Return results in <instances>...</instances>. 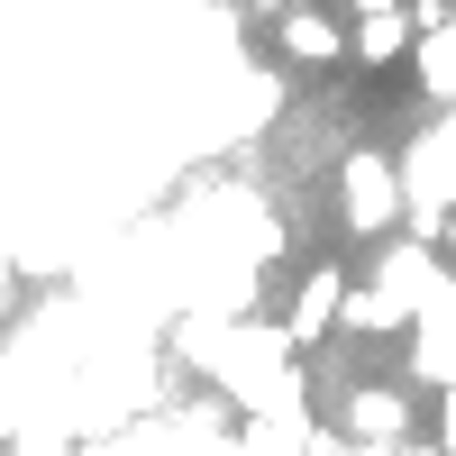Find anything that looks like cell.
Returning a JSON list of instances; mask_svg holds the SVG:
<instances>
[{"label":"cell","mask_w":456,"mask_h":456,"mask_svg":"<svg viewBox=\"0 0 456 456\" xmlns=\"http://www.w3.org/2000/svg\"><path fill=\"white\" fill-rule=\"evenodd\" d=\"M347 228L356 238H393L402 228V174L374 146H347Z\"/></svg>","instance_id":"cell-1"},{"label":"cell","mask_w":456,"mask_h":456,"mask_svg":"<svg viewBox=\"0 0 456 456\" xmlns=\"http://www.w3.org/2000/svg\"><path fill=\"white\" fill-rule=\"evenodd\" d=\"M347 429L356 447H411V393L402 384H365V393H347Z\"/></svg>","instance_id":"cell-2"},{"label":"cell","mask_w":456,"mask_h":456,"mask_svg":"<svg viewBox=\"0 0 456 456\" xmlns=\"http://www.w3.org/2000/svg\"><path fill=\"white\" fill-rule=\"evenodd\" d=\"M274 37H283L292 64H347V28H338L329 10H301V0H292V10L274 19Z\"/></svg>","instance_id":"cell-3"},{"label":"cell","mask_w":456,"mask_h":456,"mask_svg":"<svg viewBox=\"0 0 456 456\" xmlns=\"http://www.w3.org/2000/svg\"><path fill=\"white\" fill-rule=\"evenodd\" d=\"M338 311H347V274H338V265H320L311 283H301V301H292V347H320V338L338 329Z\"/></svg>","instance_id":"cell-4"},{"label":"cell","mask_w":456,"mask_h":456,"mask_svg":"<svg viewBox=\"0 0 456 456\" xmlns=\"http://www.w3.org/2000/svg\"><path fill=\"white\" fill-rule=\"evenodd\" d=\"M411 37H420V28H411V10H365V19H356V37H347V55L384 73V64H402V55H411Z\"/></svg>","instance_id":"cell-5"},{"label":"cell","mask_w":456,"mask_h":456,"mask_svg":"<svg viewBox=\"0 0 456 456\" xmlns=\"http://www.w3.org/2000/svg\"><path fill=\"white\" fill-rule=\"evenodd\" d=\"M438 456H456V393H438Z\"/></svg>","instance_id":"cell-6"},{"label":"cell","mask_w":456,"mask_h":456,"mask_svg":"<svg viewBox=\"0 0 456 456\" xmlns=\"http://www.w3.org/2000/svg\"><path fill=\"white\" fill-rule=\"evenodd\" d=\"M256 10H265V19H283V10H292V0H256Z\"/></svg>","instance_id":"cell-7"}]
</instances>
